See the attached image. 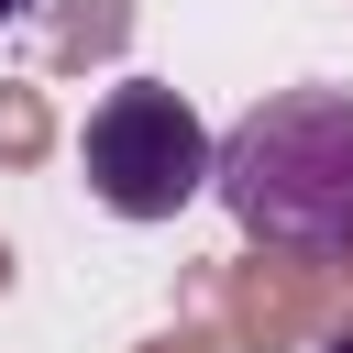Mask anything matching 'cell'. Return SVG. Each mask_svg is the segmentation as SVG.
<instances>
[{
  "label": "cell",
  "instance_id": "1",
  "mask_svg": "<svg viewBox=\"0 0 353 353\" xmlns=\"http://www.w3.org/2000/svg\"><path fill=\"white\" fill-rule=\"evenodd\" d=\"M210 199L276 254H353V88H265L221 132Z\"/></svg>",
  "mask_w": 353,
  "mask_h": 353
},
{
  "label": "cell",
  "instance_id": "2",
  "mask_svg": "<svg viewBox=\"0 0 353 353\" xmlns=\"http://www.w3.org/2000/svg\"><path fill=\"white\" fill-rule=\"evenodd\" d=\"M77 165H88V199H99L110 221H176L188 199L221 188V132L188 110V88L121 77V88L88 110Z\"/></svg>",
  "mask_w": 353,
  "mask_h": 353
},
{
  "label": "cell",
  "instance_id": "3",
  "mask_svg": "<svg viewBox=\"0 0 353 353\" xmlns=\"http://www.w3.org/2000/svg\"><path fill=\"white\" fill-rule=\"evenodd\" d=\"M320 353H353V331H331V342H320Z\"/></svg>",
  "mask_w": 353,
  "mask_h": 353
},
{
  "label": "cell",
  "instance_id": "4",
  "mask_svg": "<svg viewBox=\"0 0 353 353\" xmlns=\"http://www.w3.org/2000/svg\"><path fill=\"white\" fill-rule=\"evenodd\" d=\"M22 11H33V0H0V22H22Z\"/></svg>",
  "mask_w": 353,
  "mask_h": 353
}]
</instances>
